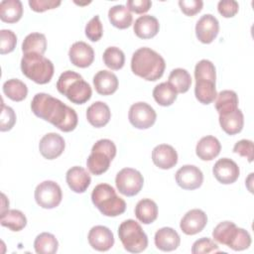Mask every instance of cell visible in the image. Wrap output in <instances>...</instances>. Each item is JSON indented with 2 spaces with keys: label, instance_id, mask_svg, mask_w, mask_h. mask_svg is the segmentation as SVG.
I'll return each instance as SVG.
<instances>
[{
  "label": "cell",
  "instance_id": "obj_1",
  "mask_svg": "<svg viewBox=\"0 0 254 254\" xmlns=\"http://www.w3.org/2000/svg\"><path fill=\"white\" fill-rule=\"evenodd\" d=\"M31 109L37 117L50 122L63 132L74 130L78 123L73 108L48 93H37L32 99Z\"/></svg>",
  "mask_w": 254,
  "mask_h": 254
},
{
  "label": "cell",
  "instance_id": "obj_2",
  "mask_svg": "<svg viewBox=\"0 0 254 254\" xmlns=\"http://www.w3.org/2000/svg\"><path fill=\"white\" fill-rule=\"evenodd\" d=\"M166 68L164 58L156 51L143 47L136 50L131 59V70L145 80L156 81L161 78Z\"/></svg>",
  "mask_w": 254,
  "mask_h": 254
},
{
  "label": "cell",
  "instance_id": "obj_3",
  "mask_svg": "<svg viewBox=\"0 0 254 254\" xmlns=\"http://www.w3.org/2000/svg\"><path fill=\"white\" fill-rule=\"evenodd\" d=\"M57 89L74 104H83L92 95L89 83L73 70H65L60 75L57 81Z\"/></svg>",
  "mask_w": 254,
  "mask_h": 254
},
{
  "label": "cell",
  "instance_id": "obj_4",
  "mask_svg": "<svg viewBox=\"0 0 254 254\" xmlns=\"http://www.w3.org/2000/svg\"><path fill=\"white\" fill-rule=\"evenodd\" d=\"M91 201L105 216L115 217L126 210V202L117 195L113 187L108 184L95 186L91 192Z\"/></svg>",
  "mask_w": 254,
  "mask_h": 254
},
{
  "label": "cell",
  "instance_id": "obj_5",
  "mask_svg": "<svg viewBox=\"0 0 254 254\" xmlns=\"http://www.w3.org/2000/svg\"><path fill=\"white\" fill-rule=\"evenodd\" d=\"M213 239L234 251H242L251 245V236L244 228L237 227L232 221H222L218 223L212 231Z\"/></svg>",
  "mask_w": 254,
  "mask_h": 254
},
{
  "label": "cell",
  "instance_id": "obj_6",
  "mask_svg": "<svg viewBox=\"0 0 254 254\" xmlns=\"http://www.w3.org/2000/svg\"><path fill=\"white\" fill-rule=\"evenodd\" d=\"M21 70L29 79L38 84H46L51 81L55 67L52 61L43 55L30 53L24 54L21 60Z\"/></svg>",
  "mask_w": 254,
  "mask_h": 254
},
{
  "label": "cell",
  "instance_id": "obj_7",
  "mask_svg": "<svg viewBox=\"0 0 254 254\" xmlns=\"http://www.w3.org/2000/svg\"><path fill=\"white\" fill-rule=\"evenodd\" d=\"M116 146L109 139H100L94 143L91 148V153L86 160L88 171L95 176H100L105 173L110 163L116 156Z\"/></svg>",
  "mask_w": 254,
  "mask_h": 254
},
{
  "label": "cell",
  "instance_id": "obj_8",
  "mask_svg": "<svg viewBox=\"0 0 254 254\" xmlns=\"http://www.w3.org/2000/svg\"><path fill=\"white\" fill-rule=\"evenodd\" d=\"M118 236L124 249L130 253H140L148 246L147 234L134 219L121 222L118 227Z\"/></svg>",
  "mask_w": 254,
  "mask_h": 254
},
{
  "label": "cell",
  "instance_id": "obj_9",
  "mask_svg": "<svg viewBox=\"0 0 254 254\" xmlns=\"http://www.w3.org/2000/svg\"><path fill=\"white\" fill-rule=\"evenodd\" d=\"M115 185L119 192L123 195L134 196L142 190L144 178L139 171L133 168H124L117 173Z\"/></svg>",
  "mask_w": 254,
  "mask_h": 254
},
{
  "label": "cell",
  "instance_id": "obj_10",
  "mask_svg": "<svg viewBox=\"0 0 254 254\" xmlns=\"http://www.w3.org/2000/svg\"><path fill=\"white\" fill-rule=\"evenodd\" d=\"M35 200L43 208L52 209L57 207L63 198L61 187L54 181H44L35 190Z\"/></svg>",
  "mask_w": 254,
  "mask_h": 254
},
{
  "label": "cell",
  "instance_id": "obj_11",
  "mask_svg": "<svg viewBox=\"0 0 254 254\" xmlns=\"http://www.w3.org/2000/svg\"><path fill=\"white\" fill-rule=\"evenodd\" d=\"M128 119L131 125L135 128L148 129L155 124L157 113L148 103L136 102L129 108Z\"/></svg>",
  "mask_w": 254,
  "mask_h": 254
},
{
  "label": "cell",
  "instance_id": "obj_12",
  "mask_svg": "<svg viewBox=\"0 0 254 254\" xmlns=\"http://www.w3.org/2000/svg\"><path fill=\"white\" fill-rule=\"evenodd\" d=\"M176 182L184 190H192L198 189L203 182V174L199 168L193 165H185L176 173Z\"/></svg>",
  "mask_w": 254,
  "mask_h": 254
},
{
  "label": "cell",
  "instance_id": "obj_13",
  "mask_svg": "<svg viewBox=\"0 0 254 254\" xmlns=\"http://www.w3.org/2000/svg\"><path fill=\"white\" fill-rule=\"evenodd\" d=\"M212 174L220 184L230 185L237 181L240 175V170L233 160L222 158L215 162L212 168Z\"/></svg>",
  "mask_w": 254,
  "mask_h": 254
},
{
  "label": "cell",
  "instance_id": "obj_14",
  "mask_svg": "<svg viewBox=\"0 0 254 254\" xmlns=\"http://www.w3.org/2000/svg\"><path fill=\"white\" fill-rule=\"evenodd\" d=\"M219 32L218 20L211 14L202 15L195 24V36L202 44H210Z\"/></svg>",
  "mask_w": 254,
  "mask_h": 254
},
{
  "label": "cell",
  "instance_id": "obj_15",
  "mask_svg": "<svg viewBox=\"0 0 254 254\" xmlns=\"http://www.w3.org/2000/svg\"><path fill=\"white\" fill-rule=\"evenodd\" d=\"M65 143L64 138L58 133H48L42 137L39 143L41 155L48 160H54L60 157L64 151Z\"/></svg>",
  "mask_w": 254,
  "mask_h": 254
},
{
  "label": "cell",
  "instance_id": "obj_16",
  "mask_svg": "<svg viewBox=\"0 0 254 254\" xmlns=\"http://www.w3.org/2000/svg\"><path fill=\"white\" fill-rule=\"evenodd\" d=\"M207 223L206 213L198 208L189 210L181 219V230L187 235H194L199 233Z\"/></svg>",
  "mask_w": 254,
  "mask_h": 254
},
{
  "label": "cell",
  "instance_id": "obj_17",
  "mask_svg": "<svg viewBox=\"0 0 254 254\" xmlns=\"http://www.w3.org/2000/svg\"><path fill=\"white\" fill-rule=\"evenodd\" d=\"M89 245L100 252L108 251L114 245V236L112 231L103 225L93 226L87 235Z\"/></svg>",
  "mask_w": 254,
  "mask_h": 254
},
{
  "label": "cell",
  "instance_id": "obj_18",
  "mask_svg": "<svg viewBox=\"0 0 254 254\" xmlns=\"http://www.w3.org/2000/svg\"><path fill=\"white\" fill-rule=\"evenodd\" d=\"M68 58L73 65L84 68L93 63L94 51L92 47L85 42H75L69 48Z\"/></svg>",
  "mask_w": 254,
  "mask_h": 254
},
{
  "label": "cell",
  "instance_id": "obj_19",
  "mask_svg": "<svg viewBox=\"0 0 254 254\" xmlns=\"http://www.w3.org/2000/svg\"><path fill=\"white\" fill-rule=\"evenodd\" d=\"M152 161L158 168L162 170H169L177 165L178 153L173 146L160 144L152 151Z\"/></svg>",
  "mask_w": 254,
  "mask_h": 254
},
{
  "label": "cell",
  "instance_id": "obj_20",
  "mask_svg": "<svg viewBox=\"0 0 254 254\" xmlns=\"http://www.w3.org/2000/svg\"><path fill=\"white\" fill-rule=\"evenodd\" d=\"M65 181L72 191L76 193H82L89 187L91 178L84 168L74 166L67 170L65 174Z\"/></svg>",
  "mask_w": 254,
  "mask_h": 254
},
{
  "label": "cell",
  "instance_id": "obj_21",
  "mask_svg": "<svg viewBox=\"0 0 254 254\" xmlns=\"http://www.w3.org/2000/svg\"><path fill=\"white\" fill-rule=\"evenodd\" d=\"M93 85L96 92L100 95H111L118 88L117 76L109 70H99L93 76Z\"/></svg>",
  "mask_w": 254,
  "mask_h": 254
},
{
  "label": "cell",
  "instance_id": "obj_22",
  "mask_svg": "<svg viewBox=\"0 0 254 254\" xmlns=\"http://www.w3.org/2000/svg\"><path fill=\"white\" fill-rule=\"evenodd\" d=\"M154 241L159 250L170 252L180 246L181 238L179 233L172 227H162L155 233Z\"/></svg>",
  "mask_w": 254,
  "mask_h": 254
},
{
  "label": "cell",
  "instance_id": "obj_23",
  "mask_svg": "<svg viewBox=\"0 0 254 254\" xmlns=\"http://www.w3.org/2000/svg\"><path fill=\"white\" fill-rule=\"evenodd\" d=\"M133 30L135 35L143 40L154 38L159 30L160 24L156 17L151 15H143L136 19L133 24Z\"/></svg>",
  "mask_w": 254,
  "mask_h": 254
},
{
  "label": "cell",
  "instance_id": "obj_24",
  "mask_svg": "<svg viewBox=\"0 0 254 254\" xmlns=\"http://www.w3.org/2000/svg\"><path fill=\"white\" fill-rule=\"evenodd\" d=\"M111 118L109 106L102 101H95L86 110V119L95 128L105 126Z\"/></svg>",
  "mask_w": 254,
  "mask_h": 254
},
{
  "label": "cell",
  "instance_id": "obj_25",
  "mask_svg": "<svg viewBox=\"0 0 254 254\" xmlns=\"http://www.w3.org/2000/svg\"><path fill=\"white\" fill-rule=\"evenodd\" d=\"M221 150V144L217 138L211 135L202 137L196 144L195 154L202 161H211L216 158Z\"/></svg>",
  "mask_w": 254,
  "mask_h": 254
},
{
  "label": "cell",
  "instance_id": "obj_26",
  "mask_svg": "<svg viewBox=\"0 0 254 254\" xmlns=\"http://www.w3.org/2000/svg\"><path fill=\"white\" fill-rule=\"evenodd\" d=\"M219 124L221 129L228 135H235L241 132L244 125V116L240 109H236L233 112L219 115Z\"/></svg>",
  "mask_w": 254,
  "mask_h": 254
},
{
  "label": "cell",
  "instance_id": "obj_27",
  "mask_svg": "<svg viewBox=\"0 0 254 254\" xmlns=\"http://www.w3.org/2000/svg\"><path fill=\"white\" fill-rule=\"evenodd\" d=\"M135 215L143 224H150L158 217V205L151 198H143L135 206Z\"/></svg>",
  "mask_w": 254,
  "mask_h": 254
},
{
  "label": "cell",
  "instance_id": "obj_28",
  "mask_svg": "<svg viewBox=\"0 0 254 254\" xmlns=\"http://www.w3.org/2000/svg\"><path fill=\"white\" fill-rule=\"evenodd\" d=\"M23 16V5L20 0H3L0 3V19L9 24L18 22Z\"/></svg>",
  "mask_w": 254,
  "mask_h": 254
},
{
  "label": "cell",
  "instance_id": "obj_29",
  "mask_svg": "<svg viewBox=\"0 0 254 254\" xmlns=\"http://www.w3.org/2000/svg\"><path fill=\"white\" fill-rule=\"evenodd\" d=\"M108 19L110 23L118 29H126L131 26L133 16L129 9L122 4L112 6L108 11Z\"/></svg>",
  "mask_w": 254,
  "mask_h": 254
},
{
  "label": "cell",
  "instance_id": "obj_30",
  "mask_svg": "<svg viewBox=\"0 0 254 254\" xmlns=\"http://www.w3.org/2000/svg\"><path fill=\"white\" fill-rule=\"evenodd\" d=\"M215 109L219 115L233 112L238 108V96L233 90H222L215 98Z\"/></svg>",
  "mask_w": 254,
  "mask_h": 254
},
{
  "label": "cell",
  "instance_id": "obj_31",
  "mask_svg": "<svg viewBox=\"0 0 254 254\" xmlns=\"http://www.w3.org/2000/svg\"><path fill=\"white\" fill-rule=\"evenodd\" d=\"M194 95H195V98L202 104L212 103L215 100L217 95L216 88H215V81L206 80V79L195 80Z\"/></svg>",
  "mask_w": 254,
  "mask_h": 254
},
{
  "label": "cell",
  "instance_id": "obj_32",
  "mask_svg": "<svg viewBox=\"0 0 254 254\" xmlns=\"http://www.w3.org/2000/svg\"><path fill=\"white\" fill-rule=\"evenodd\" d=\"M0 224L12 231H20L27 225L25 214L18 209H8L1 213Z\"/></svg>",
  "mask_w": 254,
  "mask_h": 254
},
{
  "label": "cell",
  "instance_id": "obj_33",
  "mask_svg": "<svg viewBox=\"0 0 254 254\" xmlns=\"http://www.w3.org/2000/svg\"><path fill=\"white\" fill-rule=\"evenodd\" d=\"M177 90L169 82H161L153 89V97L161 106H170L177 99Z\"/></svg>",
  "mask_w": 254,
  "mask_h": 254
},
{
  "label": "cell",
  "instance_id": "obj_34",
  "mask_svg": "<svg viewBox=\"0 0 254 254\" xmlns=\"http://www.w3.org/2000/svg\"><path fill=\"white\" fill-rule=\"evenodd\" d=\"M47 50V39L42 33H31L23 41L22 52L23 54L36 53L44 55Z\"/></svg>",
  "mask_w": 254,
  "mask_h": 254
},
{
  "label": "cell",
  "instance_id": "obj_35",
  "mask_svg": "<svg viewBox=\"0 0 254 254\" xmlns=\"http://www.w3.org/2000/svg\"><path fill=\"white\" fill-rule=\"evenodd\" d=\"M3 92L11 100L19 102L27 97L28 87L22 80L11 78L3 83Z\"/></svg>",
  "mask_w": 254,
  "mask_h": 254
},
{
  "label": "cell",
  "instance_id": "obj_36",
  "mask_svg": "<svg viewBox=\"0 0 254 254\" xmlns=\"http://www.w3.org/2000/svg\"><path fill=\"white\" fill-rule=\"evenodd\" d=\"M34 248L38 254H55L59 248L56 236L49 232H42L35 238Z\"/></svg>",
  "mask_w": 254,
  "mask_h": 254
},
{
  "label": "cell",
  "instance_id": "obj_37",
  "mask_svg": "<svg viewBox=\"0 0 254 254\" xmlns=\"http://www.w3.org/2000/svg\"><path fill=\"white\" fill-rule=\"evenodd\" d=\"M168 82L171 83L178 93L187 92L191 85V77L189 71L185 68H175L169 74Z\"/></svg>",
  "mask_w": 254,
  "mask_h": 254
},
{
  "label": "cell",
  "instance_id": "obj_38",
  "mask_svg": "<svg viewBox=\"0 0 254 254\" xmlns=\"http://www.w3.org/2000/svg\"><path fill=\"white\" fill-rule=\"evenodd\" d=\"M104 64L112 70H119L124 66L125 55L117 47H108L102 56Z\"/></svg>",
  "mask_w": 254,
  "mask_h": 254
},
{
  "label": "cell",
  "instance_id": "obj_39",
  "mask_svg": "<svg viewBox=\"0 0 254 254\" xmlns=\"http://www.w3.org/2000/svg\"><path fill=\"white\" fill-rule=\"evenodd\" d=\"M194 78L206 79L211 81H216V69L214 64L208 60L199 61L194 67Z\"/></svg>",
  "mask_w": 254,
  "mask_h": 254
},
{
  "label": "cell",
  "instance_id": "obj_40",
  "mask_svg": "<svg viewBox=\"0 0 254 254\" xmlns=\"http://www.w3.org/2000/svg\"><path fill=\"white\" fill-rule=\"evenodd\" d=\"M84 32H85V36L87 37V39L90 40L91 42H97L101 39V37L103 35V27H102V23H101L98 15L93 16L87 22Z\"/></svg>",
  "mask_w": 254,
  "mask_h": 254
},
{
  "label": "cell",
  "instance_id": "obj_41",
  "mask_svg": "<svg viewBox=\"0 0 254 254\" xmlns=\"http://www.w3.org/2000/svg\"><path fill=\"white\" fill-rule=\"evenodd\" d=\"M17 36L16 34L7 29L0 31V54L6 55L13 52L16 48Z\"/></svg>",
  "mask_w": 254,
  "mask_h": 254
},
{
  "label": "cell",
  "instance_id": "obj_42",
  "mask_svg": "<svg viewBox=\"0 0 254 254\" xmlns=\"http://www.w3.org/2000/svg\"><path fill=\"white\" fill-rule=\"evenodd\" d=\"M217 244L207 237H202L197 239L193 242L191 246V253L192 254H204V253H211L218 251Z\"/></svg>",
  "mask_w": 254,
  "mask_h": 254
},
{
  "label": "cell",
  "instance_id": "obj_43",
  "mask_svg": "<svg viewBox=\"0 0 254 254\" xmlns=\"http://www.w3.org/2000/svg\"><path fill=\"white\" fill-rule=\"evenodd\" d=\"M16 123V114L13 108L2 103L1 117H0V130L2 132L9 131Z\"/></svg>",
  "mask_w": 254,
  "mask_h": 254
},
{
  "label": "cell",
  "instance_id": "obj_44",
  "mask_svg": "<svg viewBox=\"0 0 254 254\" xmlns=\"http://www.w3.org/2000/svg\"><path fill=\"white\" fill-rule=\"evenodd\" d=\"M233 152L235 154H238L241 157H244L247 159L249 163L253 161L254 158V147L253 142L251 140L242 139L235 143L233 147Z\"/></svg>",
  "mask_w": 254,
  "mask_h": 254
},
{
  "label": "cell",
  "instance_id": "obj_45",
  "mask_svg": "<svg viewBox=\"0 0 254 254\" xmlns=\"http://www.w3.org/2000/svg\"><path fill=\"white\" fill-rule=\"evenodd\" d=\"M217 10L224 18H232L238 13L239 5L234 0H221L217 4Z\"/></svg>",
  "mask_w": 254,
  "mask_h": 254
},
{
  "label": "cell",
  "instance_id": "obj_46",
  "mask_svg": "<svg viewBox=\"0 0 254 254\" xmlns=\"http://www.w3.org/2000/svg\"><path fill=\"white\" fill-rule=\"evenodd\" d=\"M179 6L187 16H194L201 11L203 2L201 0H180Z\"/></svg>",
  "mask_w": 254,
  "mask_h": 254
},
{
  "label": "cell",
  "instance_id": "obj_47",
  "mask_svg": "<svg viewBox=\"0 0 254 254\" xmlns=\"http://www.w3.org/2000/svg\"><path fill=\"white\" fill-rule=\"evenodd\" d=\"M28 3L33 11L42 13L59 7L62 2L60 0H29Z\"/></svg>",
  "mask_w": 254,
  "mask_h": 254
},
{
  "label": "cell",
  "instance_id": "obj_48",
  "mask_svg": "<svg viewBox=\"0 0 254 254\" xmlns=\"http://www.w3.org/2000/svg\"><path fill=\"white\" fill-rule=\"evenodd\" d=\"M152 6V1L150 0H128L126 7L129 11H132L136 14H144Z\"/></svg>",
  "mask_w": 254,
  "mask_h": 254
},
{
  "label": "cell",
  "instance_id": "obj_49",
  "mask_svg": "<svg viewBox=\"0 0 254 254\" xmlns=\"http://www.w3.org/2000/svg\"><path fill=\"white\" fill-rule=\"evenodd\" d=\"M2 196V207H1V213L5 212L6 210H8V207H9V200L7 199L6 195L4 193L1 194Z\"/></svg>",
  "mask_w": 254,
  "mask_h": 254
}]
</instances>
